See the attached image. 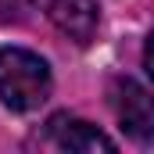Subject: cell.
Listing matches in <instances>:
<instances>
[{"label": "cell", "instance_id": "obj_5", "mask_svg": "<svg viewBox=\"0 0 154 154\" xmlns=\"http://www.w3.org/2000/svg\"><path fill=\"white\" fill-rule=\"evenodd\" d=\"M143 68H147V75L154 79V32L147 39V47H143Z\"/></svg>", "mask_w": 154, "mask_h": 154}, {"label": "cell", "instance_id": "obj_1", "mask_svg": "<svg viewBox=\"0 0 154 154\" xmlns=\"http://www.w3.org/2000/svg\"><path fill=\"white\" fill-rule=\"evenodd\" d=\"M50 68L25 47H0V100L11 111H32L50 97Z\"/></svg>", "mask_w": 154, "mask_h": 154}, {"label": "cell", "instance_id": "obj_3", "mask_svg": "<svg viewBox=\"0 0 154 154\" xmlns=\"http://www.w3.org/2000/svg\"><path fill=\"white\" fill-rule=\"evenodd\" d=\"M50 129V140L54 147L61 151H79V154H90V151H115V140L104 136L97 125L82 122V118H72V115H54L47 122Z\"/></svg>", "mask_w": 154, "mask_h": 154}, {"label": "cell", "instance_id": "obj_2", "mask_svg": "<svg viewBox=\"0 0 154 154\" xmlns=\"http://www.w3.org/2000/svg\"><path fill=\"white\" fill-rule=\"evenodd\" d=\"M111 97V111L118 125L125 129V136H133L136 143H154V93L147 86H140L136 79L118 75L108 90Z\"/></svg>", "mask_w": 154, "mask_h": 154}, {"label": "cell", "instance_id": "obj_4", "mask_svg": "<svg viewBox=\"0 0 154 154\" xmlns=\"http://www.w3.org/2000/svg\"><path fill=\"white\" fill-rule=\"evenodd\" d=\"M50 22L68 39L86 47L100 25V7L97 0H50Z\"/></svg>", "mask_w": 154, "mask_h": 154}]
</instances>
